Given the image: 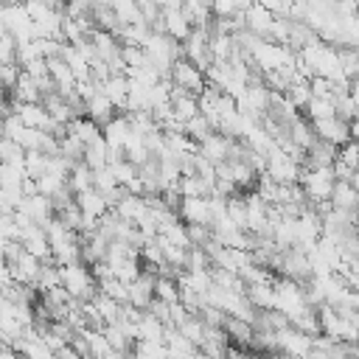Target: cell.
I'll return each instance as SVG.
<instances>
[{"label":"cell","instance_id":"6da1fadb","mask_svg":"<svg viewBox=\"0 0 359 359\" xmlns=\"http://www.w3.org/2000/svg\"><path fill=\"white\" fill-rule=\"evenodd\" d=\"M62 269V286L76 297V300H93L98 294V280L90 269V264L84 261H73L59 266Z\"/></svg>","mask_w":359,"mask_h":359},{"label":"cell","instance_id":"7a4b0ae2","mask_svg":"<svg viewBox=\"0 0 359 359\" xmlns=\"http://www.w3.org/2000/svg\"><path fill=\"white\" fill-rule=\"evenodd\" d=\"M300 185L306 188V196L309 202H328L331 194H334V185H337V174L334 168H303L300 171Z\"/></svg>","mask_w":359,"mask_h":359},{"label":"cell","instance_id":"3957f363","mask_svg":"<svg viewBox=\"0 0 359 359\" xmlns=\"http://www.w3.org/2000/svg\"><path fill=\"white\" fill-rule=\"evenodd\" d=\"M171 81H174L177 87H182V90L194 93V95H202V90L208 87L205 70L196 67V65H194L191 59H185V56L174 62V67H171Z\"/></svg>","mask_w":359,"mask_h":359},{"label":"cell","instance_id":"277c9868","mask_svg":"<svg viewBox=\"0 0 359 359\" xmlns=\"http://www.w3.org/2000/svg\"><path fill=\"white\" fill-rule=\"evenodd\" d=\"M177 213L185 224H213V210L208 196H182Z\"/></svg>","mask_w":359,"mask_h":359},{"label":"cell","instance_id":"5b68a950","mask_svg":"<svg viewBox=\"0 0 359 359\" xmlns=\"http://www.w3.org/2000/svg\"><path fill=\"white\" fill-rule=\"evenodd\" d=\"M314 123V132L317 137L334 143V146H345L351 140V121L334 115V118H323V121H311Z\"/></svg>","mask_w":359,"mask_h":359},{"label":"cell","instance_id":"8992f818","mask_svg":"<svg viewBox=\"0 0 359 359\" xmlns=\"http://www.w3.org/2000/svg\"><path fill=\"white\" fill-rule=\"evenodd\" d=\"M20 210H22L25 216H31V219H34L36 224H42V227L56 216V205H53V199L45 196V194H31V196H25L22 205H20Z\"/></svg>","mask_w":359,"mask_h":359},{"label":"cell","instance_id":"52a82bcc","mask_svg":"<svg viewBox=\"0 0 359 359\" xmlns=\"http://www.w3.org/2000/svg\"><path fill=\"white\" fill-rule=\"evenodd\" d=\"M163 31L177 42H185L194 31V22L182 8H163Z\"/></svg>","mask_w":359,"mask_h":359},{"label":"cell","instance_id":"ba28073f","mask_svg":"<svg viewBox=\"0 0 359 359\" xmlns=\"http://www.w3.org/2000/svg\"><path fill=\"white\" fill-rule=\"evenodd\" d=\"M22 247L28 252H34L36 258L42 261H53V247H50V238H48V230L42 224H31L25 233H22Z\"/></svg>","mask_w":359,"mask_h":359},{"label":"cell","instance_id":"9c48e42d","mask_svg":"<svg viewBox=\"0 0 359 359\" xmlns=\"http://www.w3.org/2000/svg\"><path fill=\"white\" fill-rule=\"evenodd\" d=\"M233 140H236V137H227L224 132H213V135H208V137L199 143V154H205L208 160H213V163L219 165V163L230 160Z\"/></svg>","mask_w":359,"mask_h":359},{"label":"cell","instance_id":"30bf717a","mask_svg":"<svg viewBox=\"0 0 359 359\" xmlns=\"http://www.w3.org/2000/svg\"><path fill=\"white\" fill-rule=\"evenodd\" d=\"M275 11H269L264 3H252L247 11H244V22H247V28L252 31V34H258V36H269V28H272V22H275Z\"/></svg>","mask_w":359,"mask_h":359},{"label":"cell","instance_id":"8fae6325","mask_svg":"<svg viewBox=\"0 0 359 359\" xmlns=\"http://www.w3.org/2000/svg\"><path fill=\"white\" fill-rule=\"evenodd\" d=\"M84 115H90L95 123H109L115 115H118V107H115V101L104 93V90H98L87 104H84Z\"/></svg>","mask_w":359,"mask_h":359},{"label":"cell","instance_id":"7c38bea8","mask_svg":"<svg viewBox=\"0 0 359 359\" xmlns=\"http://www.w3.org/2000/svg\"><path fill=\"white\" fill-rule=\"evenodd\" d=\"M331 202H334V208L359 213V185L353 180H337L334 194H331Z\"/></svg>","mask_w":359,"mask_h":359},{"label":"cell","instance_id":"4fadbf2b","mask_svg":"<svg viewBox=\"0 0 359 359\" xmlns=\"http://www.w3.org/2000/svg\"><path fill=\"white\" fill-rule=\"evenodd\" d=\"M132 135V121L126 112H118L109 123H104V140L112 146V149H123L126 137Z\"/></svg>","mask_w":359,"mask_h":359},{"label":"cell","instance_id":"5bb4252c","mask_svg":"<svg viewBox=\"0 0 359 359\" xmlns=\"http://www.w3.org/2000/svg\"><path fill=\"white\" fill-rule=\"evenodd\" d=\"M101 90L115 101V107H118V109H123V112H126V101H129V90H132V81H129V76H126V73H112V76L101 84Z\"/></svg>","mask_w":359,"mask_h":359},{"label":"cell","instance_id":"9a60e30c","mask_svg":"<svg viewBox=\"0 0 359 359\" xmlns=\"http://www.w3.org/2000/svg\"><path fill=\"white\" fill-rule=\"evenodd\" d=\"M76 202H79V208L84 210V216H87V219H95V222L109 210V202H107V199H104V194H101V191H95V188L76 194Z\"/></svg>","mask_w":359,"mask_h":359},{"label":"cell","instance_id":"2e32d148","mask_svg":"<svg viewBox=\"0 0 359 359\" xmlns=\"http://www.w3.org/2000/svg\"><path fill=\"white\" fill-rule=\"evenodd\" d=\"M67 132H70V135H76L84 146H87V143H93V140H98V137H104V126H101V123H95L90 115H79L76 121H70V123H67Z\"/></svg>","mask_w":359,"mask_h":359},{"label":"cell","instance_id":"e0dca14e","mask_svg":"<svg viewBox=\"0 0 359 359\" xmlns=\"http://www.w3.org/2000/svg\"><path fill=\"white\" fill-rule=\"evenodd\" d=\"M247 297H250V303H252L258 311L278 309V292H275V283H250Z\"/></svg>","mask_w":359,"mask_h":359},{"label":"cell","instance_id":"ac0fdd59","mask_svg":"<svg viewBox=\"0 0 359 359\" xmlns=\"http://www.w3.org/2000/svg\"><path fill=\"white\" fill-rule=\"evenodd\" d=\"M84 163H87L93 171L107 168V165H109V143H107L104 137L87 143V149H84Z\"/></svg>","mask_w":359,"mask_h":359},{"label":"cell","instance_id":"d6986e66","mask_svg":"<svg viewBox=\"0 0 359 359\" xmlns=\"http://www.w3.org/2000/svg\"><path fill=\"white\" fill-rule=\"evenodd\" d=\"M115 210H118L121 219H126V222H137V219L146 213V196H137V194H129V191H126V196L115 205Z\"/></svg>","mask_w":359,"mask_h":359},{"label":"cell","instance_id":"ffe728a7","mask_svg":"<svg viewBox=\"0 0 359 359\" xmlns=\"http://www.w3.org/2000/svg\"><path fill=\"white\" fill-rule=\"evenodd\" d=\"M93 182H95V171H93L84 160H81V163H76V165H73V171H70V180H67L70 191H73V194L90 191V188H93Z\"/></svg>","mask_w":359,"mask_h":359},{"label":"cell","instance_id":"44dd1931","mask_svg":"<svg viewBox=\"0 0 359 359\" xmlns=\"http://www.w3.org/2000/svg\"><path fill=\"white\" fill-rule=\"evenodd\" d=\"M93 303H95V309H98V314L104 317V323H107V325H112V323H118V320H121L123 303H118L115 297H109V294L98 292V294L93 297Z\"/></svg>","mask_w":359,"mask_h":359},{"label":"cell","instance_id":"7402d4cb","mask_svg":"<svg viewBox=\"0 0 359 359\" xmlns=\"http://www.w3.org/2000/svg\"><path fill=\"white\" fill-rule=\"evenodd\" d=\"M154 297H157V300H165V303H177V300L182 297L180 280H177V278H171V275H157Z\"/></svg>","mask_w":359,"mask_h":359},{"label":"cell","instance_id":"603a6c76","mask_svg":"<svg viewBox=\"0 0 359 359\" xmlns=\"http://www.w3.org/2000/svg\"><path fill=\"white\" fill-rule=\"evenodd\" d=\"M337 115V101L334 98H311L306 107V118L309 121H323V118H334Z\"/></svg>","mask_w":359,"mask_h":359},{"label":"cell","instance_id":"cb8c5ba5","mask_svg":"<svg viewBox=\"0 0 359 359\" xmlns=\"http://www.w3.org/2000/svg\"><path fill=\"white\" fill-rule=\"evenodd\" d=\"M109 168H112V174L118 177V182H121L123 188H129V185H132V182H135V180L140 177V165H135V163H132L129 157H123V160L112 163Z\"/></svg>","mask_w":359,"mask_h":359},{"label":"cell","instance_id":"d4e9b609","mask_svg":"<svg viewBox=\"0 0 359 359\" xmlns=\"http://www.w3.org/2000/svg\"><path fill=\"white\" fill-rule=\"evenodd\" d=\"M216 129H213V123L208 121V115H196V118H191V121H185V135H191L196 143H202L208 135H213Z\"/></svg>","mask_w":359,"mask_h":359},{"label":"cell","instance_id":"484cf974","mask_svg":"<svg viewBox=\"0 0 359 359\" xmlns=\"http://www.w3.org/2000/svg\"><path fill=\"white\" fill-rule=\"evenodd\" d=\"M48 163H50V154H45V151H28L25 154V171H28V177L39 180L48 171Z\"/></svg>","mask_w":359,"mask_h":359},{"label":"cell","instance_id":"4316f807","mask_svg":"<svg viewBox=\"0 0 359 359\" xmlns=\"http://www.w3.org/2000/svg\"><path fill=\"white\" fill-rule=\"evenodd\" d=\"M0 154H3V163H25V149L11 140V137H3V146H0Z\"/></svg>","mask_w":359,"mask_h":359},{"label":"cell","instance_id":"83f0119b","mask_svg":"<svg viewBox=\"0 0 359 359\" xmlns=\"http://www.w3.org/2000/svg\"><path fill=\"white\" fill-rule=\"evenodd\" d=\"M36 59H45L42 56V48H39V39H31V42H25V45H20V50H17V62L25 67L28 62H36Z\"/></svg>","mask_w":359,"mask_h":359},{"label":"cell","instance_id":"f1b7e54d","mask_svg":"<svg viewBox=\"0 0 359 359\" xmlns=\"http://www.w3.org/2000/svg\"><path fill=\"white\" fill-rule=\"evenodd\" d=\"M339 160H345L348 165H359V140H348L345 146H339Z\"/></svg>","mask_w":359,"mask_h":359},{"label":"cell","instance_id":"f546056e","mask_svg":"<svg viewBox=\"0 0 359 359\" xmlns=\"http://www.w3.org/2000/svg\"><path fill=\"white\" fill-rule=\"evenodd\" d=\"M25 0H3V6H22Z\"/></svg>","mask_w":359,"mask_h":359}]
</instances>
